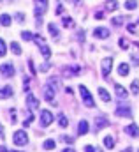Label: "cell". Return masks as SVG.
Here are the masks:
<instances>
[{"label":"cell","mask_w":139,"mask_h":152,"mask_svg":"<svg viewBox=\"0 0 139 152\" xmlns=\"http://www.w3.org/2000/svg\"><path fill=\"white\" fill-rule=\"evenodd\" d=\"M99 96H101V99H102L104 103H109V101H111V96H109V92H107L106 88H99Z\"/></svg>","instance_id":"obj_19"},{"label":"cell","mask_w":139,"mask_h":152,"mask_svg":"<svg viewBox=\"0 0 139 152\" xmlns=\"http://www.w3.org/2000/svg\"><path fill=\"white\" fill-rule=\"evenodd\" d=\"M127 28H129V32H132V34H136V27H134V25H129Z\"/></svg>","instance_id":"obj_41"},{"label":"cell","mask_w":139,"mask_h":152,"mask_svg":"<svg viewBox=\"0 0 139 152\" xmlns=\"http://www.w3.org/2000/svg\"><path fill=\"white\" fill-rule=\"evenodd\" d=\"M62 140H64V142H67V143H72V142H74V138H72V136H62Z\"/></svg>","instance_id":"obj_37"},{"label":"cell","mask_w":139,"mask_h":152,"mask_svg":"<svg viewBox=\"0 0 139 152\" xmlns=\"http://www.w3.org/2000/svg\"><path fill=\"white\" fill-rule=\"evenodd\" d=\"M109 126V120L106 117H95V131H101Z\"/></svg>","instance_id":"obj_8"},{"label":"cell","mask_w":139,"mask_h":152,"mask_svg":"<svg viewBox=\"0 0 139 152\" xmlns=\"http://www.w3.org/2000/svg\"><path fill=\"white\" fill-rule=\"evenodd\" d=\"M116 115L118 117H132V110H130V106H118L116 108Z\"/></svg>","instance_id":"obj_11"},{"label":"cell","mask_w":139,"mask_h":152,"mask_svg":"<svg viewBox=\"0 0 139 152\" xmlns=\"http://www.w3.org/2000/svg\"><path fill=\"white\" fill-rule=\"evenodd\" d=\"M138 152H139V151H138Z\"/></svg>","instance_id":"obj_48"},{"label":"cell","mask_w":139,"mask_h":152,"mask_svg":"<svg viewBox=\"0 0 139 152\" xmlns=\"http://www.w3.org/2000/svg\"><path fill=\"white\" fill-rule=\"evenodd\" d=\"M130 58H132V62H134L136 66H139V51L138 53H130Z\"/></svg>","instance_id":"obj_32"},{"label":"cell","mask_w":139,"mask_h":152,"mask_svg":"<svg viewBox=\"0 0 139 152\" xmlns=\"http://www.w3.org/2000/svg\"><path fill=\"white\" fill-rule=\"evenodd\" d=\"M28 67H30L32 75H35V67H34V62H32V60H28Z\"/></svg>","instance_id":"obj_38"},{"label":"cell","mask_w":139,"mask_h":152,"mask_svg":"<svg viewBox=\"0 0 139 152\" xmlns=\"http://www.w3.org/2000/svg\"><path fill=\"white\" fill-rule=\"evenodd\" d=\"M123 133H127V134H130V136L138 138V136H139V127H138V124H129V126L123 129Z\"/></svg>","instance_id":"obj_10"},{"label":"cell","mask_w":139,"mask_h":152,"mask_svg":"<svg viewBox=\"0 0 139 152\" xmlns=\"http://www.w3.org/2000/svg\"><path fill=\"white\" fill-rule=\"evenodd\" d=\"M123 21H125V18H123V16H116V18H113V20H111V23H113V25H122Z\"/></svg>","instance_id":"obj_28"},{"label":"cell","mask_w":139,"mask_h":152,"mask_svg":"<svg viewBox=\"0 0 139 152\" xmlns=\"http://www.w3.org/2000/svg\"><path fill=\"white\" fill-rule=\"evenodd\" d=\"M85 152H99V151H97L95 147H92V145H86V147H85Z\"/></svg>","instance_id":"obj_36"},{"label":"cell","mask_w":139,"mask_h":152,"mask_svg":"<svg viewBox=\"0 0 139 152\" xmlns=\"http://www.w3.org/2000/svg\"><path fill=\"white\" fill-rule=\"evenodd\" d=\"M101 66H102V76L107 80V78H109V73H111V67H113V58H111V57H106V58H102Z\"/></svg>","instance_id":"obj_3"},{"label":"cell","mask_w":139,"mask_h":152,"mask_svg":"<svg viewBox=\"0 0 139 152\" xmlns=\"http://www.w3.org/2000/svg\"><path fill=\"white\" fill-rule=\"evenodd\" d=\"M58 126H60V127H67V126H69V120H67V117L64 113L58 115Z\"/></svg>","instance_id":"obj_22"},{"label":"cell","mask_w":139,"mask_h":152,"mask_svg":"<svg viewBox=\"0 0 139 152\" xmlns=\"http://www.w3.org/2000/svg\"><path fill=\"white\" fill-rule=\"evenodd\" d=\"M114 92H116V96H118L120 99H125V97H127V88H123L120 83L114 85Z\"/></svg>","instance_id":"obj_14"},{"label":"cell","mask_w":139,"mask_h":152,"mask_svg":"<svg viewBox=\"0 0 139 152\" xmlns=\"http://www.w3.org/2000/svg\"><path fill=\"white\" fill-rule=\"evenodd\" d=\"M42 147H44L46 151H53V149L56 147V143H55V140H46V142L42 143Z\"/></svg>","instance_id":"obj_23"},{"label":"cell","mask_w":139,"mask_h":152,"mask_svg":"<svg viewBox=\"0 0 139 152\" xmlns=\"http://www.w3.org/2000/svg\"><path fill=\"white\" fill-rule=\"evenodd\" d=\"M41 53H42V57L48 60V58L51 57V50H49V46H48V44H41Z\"/></svg>","instance_id":"obj_18"},{"label":"cell","mask_w":139,"mask_h":152,"mask_svg":"<svg viewBox=\"0 0 139 152\" xmlns=\"http://www.w3.org/2000/svg\"><path fill=\"white\" fill-rule=\"evenodd\" d=\"M44 99H46V101H49V103L55 99V87H53V85H49V83L44 87Z\"/></svg>","instance_id":"obj_7"},{"label":"cell","mask_w":139,"mask_h":152,"mask_svg":"<svg viewBox=\"0 0 139 152\" xmlns=\"http://www.w3.org/2000/svg\"><path fill=\"white\" fill-rule=\"evenodd\" d=\"M81 73V67L79 66H70L65 69V75H79Z\"/></svg>","instance_id":"obj_21"},{"label":"cell","mask_w":139,"mask_h":152,"mask_svg":"<svg viewBox=\"0 0 139 152\" xmlns=\"http://www.w3.org/2000/svg\"><path fill=\"white\" fill-rule=\"evenodd\" d=\"M93 37H99V39H107L109 37V30L104 28V27H97L93 30Z\"/></svg>","instance_id":"obj_9"},{"label":"cell","mask_w":139,"mask_h":152,"mask_svg":"<svg viewBox=\"0 0 139 152\" xmlns=\"http://www.w3.org/2000/svg\"><path fill=\"white\" fill-rule=\"evenodd\" d=\"M49 124H53V113L49 110H42L41 112V126L42 127H48Z\"/></svg>","instance_id":"obj_4"},{"label":"cell","mask_w":139,"mask_h":152,"mask_svg":"<svg viewBox=\"0 0 139 152\" xmlns=\"http://www.w3.org/2000/svg\"><path fill=\"white\" fill-rule=\"evenodd\" d=\"M118 44H120V48H129V42H127L125 39H120V42H118Z\"/></svg>","instance_id":"obj_35"},{"label":"cell","mask_w":139,"mask_h":152,"mask_svg":"<svg viewBox=\"0 0 139 152\" xmlns=\"http://www.w3.org/2000/svg\"><path fill=\"white\" fill-rule=\"evenodd\" d=\"M77 37H79V41H85V32H83V30H81V32H79V34H77Z\"/></svg>","instance_id":"obj_42"},{"label":"cell","mask_w":139,"mask_h":152,"mask_svg":"<svg viewBox=\"0 0 139 152\" xmlns=\"http://www.w3.org/2000/svg\"><path fill=\"white\" fill-rule=\"evenodd\" d=\"M12 142H14V145H18V147H21V145H27L28 143V136H27V133L25 131H16L14 134H12Z\"/></svg>","instance_id":"obj_2"},{"label":"cell","mask_w":139,"mask_h":152,"mask_svg":"<svg viewBox=\"0 0 139 152\" xmlns=\"http://www.w3.org/2000/svg\"><path fill=\"white\" fill-rule=\"evenodd\" d=\"M104 147H107V149H113V147H114V138H113L111 134L104 136Z\"/></svg>","instance_id":"obj_20"},{"label":"cell","mask_w":139,"mask_h":152,"mask_svg":"<svg viewBox=\"0 0 139 152\" xmlns=\"http://www.w3.org/2000/svg\"><path fill=\"white\" fill-rule=\"evenodd\" d=\"M11 50L16 53V55H21V46L18 42H11Z\"/></svg>","instance_id":"obj_26"},{"label":"cell","mask_w":139,"mask_h":152,"mask_svg":"<svg viewBox=\"0 0 139 152\" xmlns=\"http://www.w3.org/2000/svg\"><path fill=\"white\" fill-rule=\"evenodd\" d=\"M0 133H2V126H0Z\"/></svg>","instance_id":"obj_46"},{"label":"cell","mask_w":139,"mask_h":152,"mask_svg":"<svg viewBox=\"0 0 139 152\" xmlns=\"http://www.w3.org/2000/svg\"><path fill=\"white\" fill-rule=\"evenodd\" d=\"M16 20H18V21H23V20H25V16H23L21 12H18V14H16Z\"/></svg>","instance_id":"obj_39"},{"label":"cell","mask_w":139,"mask_h":152,"mask_svg":"<svg viewBox=\"0 0 139 152\" xmlns=\"http://www.w3.org/2000/svg\"><path fill=\"white\" fill-rule=\"evenodd\" d=\"M62 152H76V151H72V149H64Z\"/></svg>","instance_id":"obj_43"},{"label":"cell","mask_w":139,"mask_h":152,"mask_svg":"<svg viewBox=\"0 0 139 152\" xmlns=\"http://www.w3.org/2000/svg\"><path fill=\"white\" fill-rule=\"evenodd\" d=\"M130 92H132L134 96H138V94H139V81H138V80H134V81H132V85H130Z\"/></svg>","instance_id":"obj_25"},{"label":"cell","mask_w":139,"mask_h":152,"mask_svg":"<svg viewBox=\"0 0 139 152\" xmlns=\"http://www.w3.org/2000/svg\"><path fill=\"white\" fill-rule=\"evenodd\" d=\"M0 73H2V76H5V78H11V76H14L16 69H14L12 64H2L0 66Z\"/></svg>","instance_id":"obj_5"},{"label":"cell","mask_w":139,"mask_h":152,"mask_svg":"<svg viewBox=\"0 0 139 152\" xmlns=\"http://www.w3.org/2000/svg\"><path fill=\"white\" fill-rule=\"evenodd\" d=\"M88 129H90V127H88V122H86V120H81L79 126H77V133H79V134H86Z\"/></svg>","instance_id":"obj_17"},{"label":"cell","mask_w":139,"mask_h":152,"mask_svg":"<svg viewBox=\"0 0 139 152\" xmlns=\"http://www.w3.org/2000/svg\"><path fill=\"white\" fill-rule=\"evenodd\" d=\"M125 152H132V149H127V151H125Z\"/></svg>","instance_id":"obj_44"},{"label":"cell","mask_w":139,"mask_h":152,"mask_svg":"<svg viewBox=\"0 0 139 152\" xmlns=\"http://www.w3.org/2000/svg\"><path fill=\"white\" fill-rule=\"evenodd\" d=\"M55 12H56V14L60 16V14L64 12V5H62V4H58V5H56V11H55Z\"/></svg>","instance_id":"obj_34"},{"label":"cell","mask_w":139,"mask_h":152,"mask_svg":"<svg viewBox=\"0 0 139 152\" xmlns=\"http://www.w3.org/2000/svg\"><path fill=\"white\" fill-rule=\"evenodd\" d=\"M5 53H7V46H5L4 39H0V57H4Z\"/></svg>","instance_id":"obj_30"},{"label":"cell","mask_w":139,"mask_h":152,"mask_svg":"<svg viewBox=\"0 0 139 152\" xmlns=\"http://www.w3.org/2000/svg\"><path fill=\"white\" fill-rule=\"evenodd\" d=\"M11 21H12V18H11L7 12L0 14V25H4V27H9V25H11Z\"/></svg>","instance_id":"obj_16"},{"label":"cell","mask_w":139,"mask_h":152,"mask_svg":"<svg viewBox=\"0 0 139 152\" xmlns=\"http://www.w3.org/2000/svg\"><path fill=\"white\" fill-rule=\"evenodd\" d=\"M21 37L25 39V41H32V39H34V34L28 32V30H23V32H21Z\"/></svg>","instance_id":"obj_27"},{"label":"cell","mask_w":139,"mask_h":152,"mask_svg":"<svg viewBox=\"0 0 139 152\" xmlns=\"http://www.w3.org/2000/svg\"><path fill=\"white\" fill-rule=\"evenodd\" d=\"M138 23H139V21H138Z\"/></svg>","instance_id":"obj_47"},{"label":"cell","mask_w":139,"mask_h":152,"mask_svg":"<svg viewBox=\"0 0 139 152\" xmlns=\"http://www.w3.org/2000/svg\"><path fill=\"white\" fill-rule=\"evenodd\" d=\"M125 7L127 9H136L138 7V2H125Z\"/></svg>","instance_id":"obj_33"},{"label":"cell","mask_w":139,"mask_h":152,"mask_svg":"<svg viewBox=\"0 0 139 152\" xmlns=\"http://www.w3.org/2000/svg\"><path fill=\"white\" fill-rule=\"evenodd\" d=\"M79 94H81V97H83V103H85L88 108H93V106H95V101H93L92 94L88 92V88H86L85 85H79Z\"/></svg>","instance_id":"obj_1"},{"label":"cell","mask_w":139,"mask_h":152,"mask_svg":"<svg viewBox=\"0 0 139 152\" xmlns=\"http://www.w3.org/2000/svg\"><path fill=\"white\" fill-rule=\"evenodd\" d=\"M48 30H49V34H51L53 37H58V28H56L55 23H49V25H48Z\"/></svg>","instance_id":"obj_24"},{"label":"cell","mask_w":139,"mask_h":152,"mask_svg":"<svg viewBox=\"0 0 139 152\" xmlns=\"http://www.w3.org/2000/svg\"><path fill=\"white\" fill-rule=\"evenodd\" d=\"M64 27H65V28H70V27H74V21H72V18H67V16L64 18Z\"/></svg>","instance_id":"obj_29"},{"label":"cell","mask_w":139,"mask_h":152,"mask_svg":"<svg viewBox=\"0 0 139 152\" xmlns=\"http://www.w3.org/2000/svg\"><path fill=\"white\" fill-rule=\"evenodd\" d=\"M129 71H130V67H129V64H125V62H122V64L118 66V75H120V76H127V75H129Z\"/></svg>","instance_id":"obj_15"},{"label":"cell","mask_w":139,"mask_h":152,"mask_svg":"<svg viewBox=\"0 0 139 152\" xmlns=\"http://www.w3.org/2000/svg\"><path fill=\"white\" fill-rule=\"evenodd\" d=\"M11 152H20V151H11Z\"/></svg>","instance_id":"obj_45"},{"label":"cell","mask_w":139,"mask_h":152,"mask_svg":"<svg viewBox=\"0 0 139 152\" xmlns=\"http://www.w3.org/2000/svg\"><path fill=\"white\" fill-rule=\"evenodd\" d=\"M46 7H48V2H35V14H37V18H41L46 12Z\"/></svg>","instance_id":"obj_12"},{"label":"cell","mask_w":139,"mask_h":152,"mask_svg":"<svg viewBox=\"0 0 139 152\" xmlns=\"http://www.w3.org/2000/svg\"><path fill=\"white\" fill-rule=\"evenodd\" d=\"M11 96H12V88H11V85H5V87L0 88V99H7V97H11Z\"/></svg>","instance_id":"obj_13"},{"label":"cell","mask_w":139,"mask_h":152,"mask_svg":"<svg viewBox=\"0 0 139 152\" xmlns=\"http://www.w3.org/2000/svg\"><path fill=\"white\" fill-rule=\"evenodd\" d=\"M27 106H28V110H30V112L39 110V99L35 97L34 94H28V96H27Z\"/></svg>","instance_id":"obj_6"},{"label":"cell","mask_w":139,"mask_h":152,"mask_svg":"<svg viewBox=\"0 0 139 152\" xmlns=\"http://www.w3.org/2000/svg\"><path fill=\"white\" fill-rule=\"evenodd\" d=\"M107 7H109V9H116V7H118V4H116V2H111Z\"/></svg>","instance_id":"obj_40"},{"label":"cell","mask_w":139,"mask_h":152,"mask_svg":"<svg viewBox=\"0 0 139 152\" xmlns=\"http://www.w3.org/2000/svg\"><path fill=\"white\" fill-rule=\"evenodd\" d=\"M49 67H51L49 62H44L42 66H39V71H41V73H46V71H49Z\"/></svg>","instance_id":"obj_31"}]
</instances>
